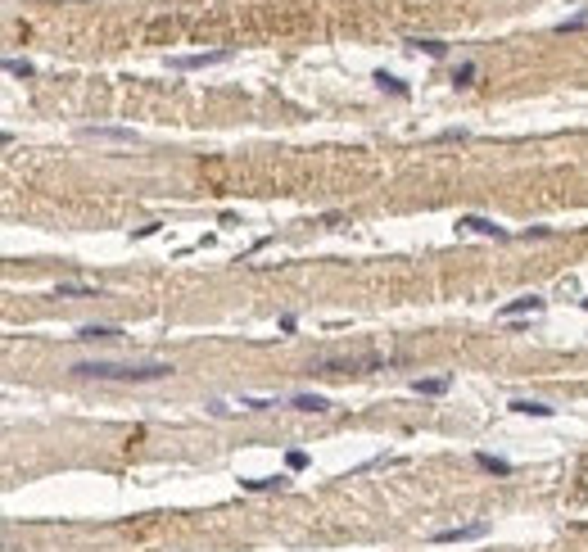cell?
Masks as SVG:
<instances>
[{
	"label": "cell",
	"instance_id": "cell-2",
	"mask_svg": "<svg viewBox=\"0 0 588 552\" xmlns=\"http://www.w3.org/2000/svg\"><path fill=\"white\" fill-rule=\"evenodd\" d=\"M389 363H403V358H394V354H326L308 371H322V376H367V371H380Z\"/></svg>",
	"mask_w": 588,
	"mask_h": 552
},
{
	"label": "cell",
	"instance_id": "cell-14",
	"mask_svg": "<svg viewBox=\"0 0 588 552\" xmlns=\"http://www.w3.org/2000/svg\"><path fill=\"white\" fill-rule=\"evenodd\" d=\"M471 78H475V64H457V68H452V82H457V87H471Z\"/></svg>",
	"mask_w": 588,
	"mask_h": 552
},
{
	"label": "cell",
	"instance_id": "cell-12",
	"mask_svg": "<svg viewBox=\"0 0 588 552\" xmlns=\"http://www.w3.org/2000/svg\"><path fill=\"white\" fill-rule=\"evenodd\" d=\"M412 389H417V394H443V389H448V376H430V380H412Z\"/></svg>",
	"mask_w": 588,
	"mask_h": 552
},
{
	"label": "cell",
	"instance_id": "cell-4",
	"mask_svg": "<svg viewBox=\"0 0 588 552\" xmlns=\"http://www.w3.org/2000/svg\"><path fill=\"white\" fill-rule=\"evenodd\" d=\"M525 312H543V294H520V299H512V303H503L498 308V317H525Z\"/></svg>",
	"mask_w": 588,
	"mask_h": 552
},
{
	"label": "cell",
	"instance_id": "cell-19",
	"mask_svg": "<svg viewBox=\"0 0 588 552\" xmlns=\"http://www.w3.org/2000/svg\"><path fill=\"white\" fill-rule=\"evenodd\" d=\"M584 308H588V299H584Z\"/></svg>",
	"mask_w": 588,
	"mask_h": 552
},
{
	"label": "cell",
	"instance_id": "cell-5",
	"mask_svg": "<svg viewBox=\"0 0 588 552\" xmlns=\"http://www.w3.org/2000/svg\"><path fill=\"white\" fill-rule=\"evenodd\" d=\"M231 50H208V55H177V59H168L172 68H208V64H227Z\"/></svg>",
	"mask_w": 588,
	"mask_h": 552
},
{
	"label": "cell",
	"instance_id": "cell-6",
	"mask_svg": "<svg viewBox=\"0 0 588 552\" xmlns=\"http://www.w3.org/2000/svg\"><path fill=\"white\" fill-rule=\"evenodd\" d=\"M457 226H466V231H475V235H494V240H507V231L498 222H489V217H475V213H466Z\"/></svg>",
	"mask_w": 588,
	"mask_h": 552
},
{
	"label": "cell",
	"instance_id": "cell-17",
	"mask_svg": "<svg viewBox=\"0 0 588 552\" xmlns=\"http://www.w3.org/2000/svg\"><path fill=\"white\" fill-rule=\"evenodd\" d=\"M408 45H421L430 59H443V41H408Z\"/></svg>",
	"mask_w": 588,
	"mask_h": 552
},
{
	"label": "cell",
	"instance_id": "cell-3",
	"mask_svg": "<svg viewBox=\"0 0 588 552\" xmlns=\"http://www.w3.org/2000/svg\"><path fill=\"white\" fill-rule=\"evenodd\" d=\"M489 525L485 521H466V525H452V530H439L435 544H466V539H485Z\"/></svg>",
	"mask_w": 588,
	"mask_h": 552
},
{
	"label": "cell",
	"instance_id": "cell-10",
	"mask_svg": "<svg viewBox=\"0 0 588 552\" xmlns=\"http://www.w3.org/2000/svg\"><path fill=\"white\" fill-rule=\"evenodd\" d=\"M59 294H86V299H100V285H86V281H59Z\"/></svg>",
	"mask_w": 588,
	"mask_h": 552
},
{
	"label": "cell",
	"instance_id": "cell-1",
	"mask_svg": "<svg viewBox=\"0 0 588 552\" xmlns=\"http://www.w3.org/2000/svg\"><path fill=\"white\" fill-rule=\"evenodd\" d=\"M77 376H91V380H131V385H141V380H163L172 376V363H159V358H150V363H109V358H91V363H77L73 367Z\"/></svg>",
	"mask_w": 588,
	"mask_h": 552
},
{
	"label": "cell",
	"instance_id": "cell-7",
	"mask_svg": "<svg viewBox=\"0 0 588 552\" xmlns=\"http://www.w3.org/2000/svg\"><path fill=\"white\" fill-rule=\"evenodd\" d=\"M82 136H91V140H136V131H127V127H86Z\"/></svg>",
	"mask_w": 588,
	"mask_h": 552
},
{
	"label": "cell",
	"instance_id": "cell-16",
	"mask_svg": "<svg viewBox=\"0 0 588 552\" xmlns=\"http://www.w3.org/2000/svg\"><path fill=\"white\" fill-rule=\"evenodd\" d=\"M5 73H14V78H32V64H27V59H5Z\"/></svg>",
	"mask_w": 588,
	"mask_h": 552
},
{
	"label": "cell",
	"instance_id": "cell-13",
	"mask_svg": "<svg viewBox=\"0 0 588 552\" xmlns=\"http://www.w3.org/2000/svg\"><path fill=\"white\" fill-rule=\"evenodd\" d=\"M516 412H525V416H552V407H547V403H534V398H516Z\"/></svg>",
	"mask_w": 588,
	"mask_h": 552
},
{
	"label": "cell",
	"instance_id": "cell-15",
	"mask_svg": "<svg viewBox=\"0 0 588 552\" xmlns=\"http://www.w3.org/2000/svg\"><path fill=\"white\" fill-rule=\"evenodd\" d=\"M375 82H380V91H394V95H408V87H403L399 78H389V73H375Z\"/></svg>",
	"mask_w": 588,
	"mask_h": 552
},
{
	"label": "cell",
	"instance_id": "cell-8",
	"mask_svg": "<svg viewBox=\"0 0 588 552\" xmlns=\"http://www.w3.org/2000/svg\"><path fill=\"white\" fill-rule=\"evenodd\" d=\"M290 403L299 407V412H317V416H322V412H331V403H326L322 394H294Z\"/></svg>",
	"mask_w": 588,
	"mask_h": 552
},
{
	"label": "cell",
	"instance_id": "cell-11",
	"mask_svg": "<svg viewBox=\"0 0 588 552\" xmlns=\"http://www.w3.org/2000/svg\"><path fill=\"white\" fill-rule=\"evenodd\" d=\"M475 462L485 466V471H494V475H512V462H503V458H494V453H475Z\"/></svg>",
	"mask_w": 588,
	"mask_h": 552
},
{
	"label": "cell",
	"instance_id": "cell-9",
	"mask_svg": "<svg viewBox=\"0 0 588 552\" xmlns=\"http://www.w3.org/2000/svg\"><path fill=\"white\" fill-rule=\"evenodd\" d=\"M122 331L118 326H82L77 331V340H86V344H95V340H118Z\"/></svg>",
	"mask_w": 588,
	"mask_h": 552
},
{
	"label": "cell",
	"instance_id": "cell-18",
	"mask_svg": "<svg viewBox=\"0 0 588 552\" xmlns=\"http://www.w3.org/2000/svg\"><path fill=\"white\" fill-rule=\"evenodd\" d=\"M285 462H290L294 471H299V466H308V453H299V449H294V453H290V458H285Z\"/></svg>",
	"mask_w": 588,
	"mask_h": 552
}]
</instances>
